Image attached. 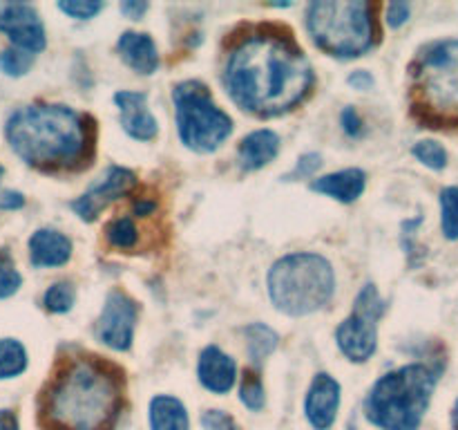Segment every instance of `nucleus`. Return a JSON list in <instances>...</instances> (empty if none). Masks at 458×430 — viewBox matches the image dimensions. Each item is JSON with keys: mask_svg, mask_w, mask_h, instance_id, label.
<instances>
[{"mask_svg": "<svg viewBox=\"0 0 458 430\" xmlns=\"http://www.w3.org/2000/svg\"><path fill=\"white\" fill-rule=\"evenodd\" d=\"M224 85L242 110L277 116L311 92L313 70L289 31L259 27L231 49Z\"/></svg>", "mask_w": 458, "mask_h": 430, "instance_id": "obj_1", "label": "nucleus"}, {"mask_svg": "<svg viewBox=\"0 0 458 430\" xmlns=\"http://www.w3.org/2000/svg\"><path fill=\"white\" fill-rule=\"evenodd\" d=\"M125 403L123 370L97 354L61 358L38 399L45 430H114Z\"/></svg>", "mask_w": 458, "mask_h": 430, "instance_id": "obj_2", "label": "nucleus"}, {"mask_svg": "<svg viewBox=\"0 0 458 430\" xmlns=\"http://www.w3.org/2000/svg\"><path fill=\"white\" fill-rule=\"evenodd\" d=\"M4 134L25 164L45 173L83 168L94 155V121L67 106L18 108L7 119Z\"/></svg>", "mask_w": 458, "mask_h": 430, "instance_id": "obj_3", "label": "nucleus"}, {"mask_svg": "<svg viewBox=\"0 0 458 430\" xmlns=\"http://www.w3.org/2000/svg\"><path fill=\"white\" fill-rule=\"evenodd\" d=\"M411 112L428 128H458V39L437 40L411 63Z\"/></svg>", "mask_w": 458, "mask_h": 430, "instance_id": "obj_4", "label": "nucleus"}, {"mask_svg": "<svg viewBox=\"0 0 458 430\" xmlns=\"http://www.w3.org/2000/svg\"><path fill=\"white\" fill-rule=\"evenodd\" d=\"M437 383L438 372L425 363L380 376L365 399L367 419L383 430H419Z\"/></svg>", "mask_w": 458, "mask_h": 430, "instance_id": "obj_5", "label": "nucleus"}, {"mask_svg": "<svg viewBox=\"0 0 458 430\" xmlns=\"http://www.w3.org/2000/svg\"><path fill=\"white\" fill-rule=\"evenodd\" d=\"M335 273L320 254L298 251L277 260L268 271V294L273 305L289 316H307L331 300Z\"/></svg>", "mask_w": 458, "mask_h": 430, "instance_id": "obj_6", "label": "nucleus"}, {"mask_svg": "<svg viewBox=\"0 0 458 430\" xmlns=\"http://www.w3.org/2000/svg\"><path fill=\"white\" fill-rule=\"evenodd\" d=\"M307 30L322 52L356 58L376 40L374 9L362 0H318L307 9Z\"/></svg>", "mask_w": 458, "mask_h": 430, "instance_id": "obj_7", "label": "nucleus"}, {"mask_svg": "<svg viewBox=\"0 0 458 430\" xmlns=\"http://www.w3.org/2000/svg\"><path fill=\"white\" fill-rule=\"evenodd\" d=\"M179 137L191 150L213 152L231 137L233 119L213 101L201 81H183L173 90Z\"/></svg>", "mask_w": 458, "mask_h": 430, "instance_id": "obj_8", "label": "nucleus"}, {"mask_svg": "<svg viewBox=\"0 0 458 430\" xmlns=\"http://www.w3.org/2000/svg\"><path fill=\"white\" fill-rule=\"evenodd\" d=\"M385 300L376 285H365L353 303V312L335 330L338 348L349 361L365 363L378 348V321L385 314Z\"/></svg>", "mask_w": 458, "mask_h": 430, "instance_id": "obj_9", "label": "nucleus"}, {"mask_svg": "<svg viewBox=\"0 0 458 430\" xmlns=\"http://www.w3.org/2000/svg\"><path fill=\"white\" fill-rule=\"evenodd\" d=\"M137 318V300L121 289L110 291L97 321V339L116 352H125V349L132 348Z\"/></svg>", "mask_w": 458, "mask_h": 430, "instance_id": "obj_10", "label": "nucleus"}, {"mask_svg": "<svg viewBox=\"0 0 458 430\" xmlns=\"http://www.w3.org/2000/svg\"><path fill=\"white\" fill-rule=\"evenodd\" d=\"M134 186H137V175L132 170L110 166L106 175H101V179L88 193H83L79 200L72 202V209L76 211V215L83 222H94L103 209H107L119 197L128 195Z\"/></svg>", "mask_w": 458, "mask_h": 430, "instance_id": "obj_11", "label": "nucleus"}, {"mask_svg": "<svg viewBox=\"0 0 458 430\" xmlns=\"http://www.w3.org/2000/svg\"><path fill=\"white\" fill-rule=\"evenodd\" d=\"M0 31H4L13 47L22 49V52L38 54L47 45L45 25L38 12L25 3L0 4Z\"/></svg>", "mask_w": 458, "mask_h": 430, "instance_id": "obj_12", "label": "nucleus"}, {"mask_svg": "<svg viewBox=\"0 0 458 430\" xmlns=\"http://www.w3.org/2000/svg\"><path fill=\"white\" fill-rule=\"evenodd\" d=\"M340 408V383L327 372H320L313 379L304 401V415L316 430H329L338 417Z\"/></svg>", "mask_w": 458, "mask_h": 430, "instance_id": "obj_13", "label": "nucleus"}, {"mask_svg": "<svg viewBox=\"0 0 458 430\" xmlns=\"http://www.w3.org/2000/svg\"><path fill=\"white\" fill-rule=\"evenodd\" d=\"M114 103L119 106V119L125 133L139 142H150L159 133V124L148 110V94L146 92H130L121 90L114 94Z\"/></svg>", "mask_w": 458, "mask_h": 430, "instance_id": "obj_14", "label": "nucleus"}, {"mask_svg": "<svg viewBox=\"0 0 458 430\" xmlns=\"http://www.w3.org/2000/svg\"><path fill=\"white\" fill-rule=\"evenodd\" d=\"M197 376H199L201 385L215 394H226L235 385L237 379V366L233 357L224 354L217 345H208L204 348L199 357V366H197Z\"/></svg>", "mask_w": 458, "mask_h": 430, "instance_id": "obj_15", "label": "nucleus"}, {"mask_svg": "<svg viewBox=\"0 0 458 430\" xmlns=\"http://www.w3.org/2000/svg\"><path fill=\"white\" fill-rule=\"evenodd\" d=\"M72 258V240L54 228H38L30 237V260L34 267H61Z\"/></svg>", "mask_w": 458, "mask_h": 430, "instance_id": "obj_16", "label": "nucleus"}, {"mask_svg": "<svg viewBox=\"0 0 458 430\" xmlns=\"http://www.w3.org/2000/svg\"><path fill=\"white\" fill-rule=\"evenodd\" d=\"M367 186V175L360 168H344L338 173L325 175V177H318L316 182H311V191L322 193V195H329L334 200L343 202V204H352L358 197L365 193Z\"/></svg>", "mask_w": 458, "mask_h": 430, "instance_id": "obj_17", "label": "nucleus"}, {"mask_svg": "<svg viewBox=\"0 0 458 430\" xmlns=\"http://www.w3.org/2000/svg\"><path fill=\"white\" fill-rule=\"evenodd\" d=\"M121 58L139 74H152L159 67V54H157L155 40L148 34L139 31H123L116 40Z\"/></svg>", "mask_w": 458, "mask_h": 430, "instance_id": "obj_18", "label": "nucleus"}, {"mask_svg": "<svg viewBox=\"0 0 458 430\" xmlns=\"http://www.w3.org/2000/svg\"><path fill=\"white\" fill-rule=\"evenodd\" d=\"M280 152V137L273 130L262 128L246 134L237 150V161L244 170H259L271 164Z\"/></svg>", "mask_w": 458, "mask_h": 430, "instance_id": "obj_19", "label": "nucleus"}, {"mask_svg": "<svg viewBox=\"0 0 458 430\" xmlns=\"http://www.w3.org/2000/svg\"><path fill=\"white\" fill-rule=\"evenodd\" d=\"M150 428L152 430H191L188 412L177 397L157 394L150 401Z\"/></svg>", "mask_w": 458, "mask_h": 430, "instance_id": "obj_20", "label": "nucleus"}, {"mask_svg": "<svg viewBox=\"0 0 458 430\" xmlns=\"http://www.w3.org/2000/svg\"><path fill=\"white\" fill-rule=\"evenodd\" d=\"M246 336V349H249V357L253 363H262L264 358L271 357L273 349L277 348V334L264 322H250L244 327Z\"/></svg>", "mask_w": 458, "mask_h": 430, "instance_id": "obj_21", "label": "nucleus"}, {"mask_svg": "<svg viewBox=\"0 0 458 430\" xmlns=\"http://www.w3.org/2000/svg\"><path fill=\"white\" fill-rule=\"evenodd\" d=\"M27 367V352L21 340L0 339V379H13Z\"/></svg>", "mask_w": 458, "mask_h": 430, "instance_id": "obj_22", "label": "nucleus"}, {"mask_svg": "<svg viewBox=\"0 0 458 430\" xmlns=\"http://www.w3.org/2000/svg\"><path fill=\"white\" fill-rule=\"evenodd\" d=\"M106 240L110 242V246H114V249H134L139 242L137 224L132 222V218H125V215L110 219L106 227Z\"/></svg>", "mask_w": 458, "mask_h": 430, "instance_id": "obj_23", "label": "nucleus"}, {"mask_svg": "<svg viewBox=\"0 0 458 430\" xmlns=\"http://www.w3.org/2000/svg\"><path fill=\"white\" fill-rule=\"evenodd\" d=\"M441 227L447 240H458V186L441 191Z\"/></svg>", "mask_w": 458, "mask_h": 430, "instance_id": "obj_24", "label": "nucleus"}, {"mask_svg": "<svg viewBox=\"0 0 458 430\" xmlns=\"http://www.w3.org/2000/svg\"><path fill=\"white\" fill-rule=\"evenodd\" d=\"M74 300H76V289L72 282H54L43 296V305L47 312L52 314H65L74 307Z\"/></svg>", "mask_w": 458, "mask_h": 430, "instance_id": "obj_25", "label": "nucleus"}, {"mask_svg": "<svg viewBox=\"0 0 458 430\" xmlns=\"http://www.w3.org/2000/svg\"><path fill=\"white\" fill-rule=\"evenodd\" d=\"M240 399L242 403L253 412H259L264 408V401H267V397H264V385L255 370H246L244 376H242Z\"/></svg>", "mask_w": 458, "mask_h": 430, "instance_id": "obj_26", "label": "nucleus"}, {"mask_svg": "<svg viewBox=\"0 0 458 430\" xmlns=\"http://www.w3.org/2000/svg\"><path fill=\"white\" fill-rule=\"evenodd\" d=\"M411 152H414V157L420 164H425L432 170H443L447 166L445 148L438 142H434V139H423V142H419L411 148Z\"/></svg>", "mask_w": 458, "mask_h": 430, "instance_id": "obj_27", "label": "nucleus"}, {"mask_svg": "<svg viewBox=\"0 0 458 430\" xmlns=\"http://www.w3.org/2000/svg\"><path fill=\"white\" fill-rule=\"evenodd\" d=\"M34 65V54L22 52L18 47H9L0 52V70L7 76H22Z\"/></svg>", "mask_w": 458, "mask_h": 430, "instance_id": "obj_28", "label": "nucleus"}, {"mask_svg": "<svg viewBox=\"0 0 458 430\" xmlns=\"http://www.w3.org/2000/svg\"><path fill=\"white\" fill-rule=\"evenodd\" d=\"M22 285V276L18 273L12 255L7 251H0V300L16 294Z\"/></svg>", "mask_w": 458, "mask_h": 430, "instance_id": "obj_29", "label": "nucleus"}, {"mask_svg": "<svg viewBox=\"0 0 458 430\" xmlns=\"http://www.w3.org/2000/svg\"><path fill=\"white\" fill-rule=\"evenodd\" d=\"M58 9L67 16L76 18V21H89V18L101 12L103 3H97V0H67V3H58Z\"/></svg>", "mask_w": 458, "mask_h": 430, "instance_id": "obj_30", "label": "nucleus"}, {"mask_svg": "<svg viewBox=\"0 0 458 430\" xmlns=\"http://www.w3.org/2000/svg\"><path fill=\"white\" fill-rule=\"evenodd\" d=\"M322 166V157L318 155V152H307V155H302L298 159V164H295V168L291 170L289 175H284L286 182H293V179H307V177H313V175L318 173V168Z\"/></svg>", "mask_w": 458, "mask_h": 430, "instance_id": "obj_31", "label": "nucleus"}, {"mask_svg": "<svg viewBox=\"0 0 458 430\" xmlns=\"http://www.w3.org/2000/svg\"><path fill=\"white\" fill-rule=\"evenodd\" d=\"M201 424L206 430H240L237 428L235 419L222 410H208L201 415Z\"/></svg>", "mask_w": 458, "mask_h": 430, "instance_id": "obj_32", "label": "nucleus"}, {"mask_svg": "<svg viewBox=\"0 0 458 430\" xmlns=\"http://www.w3.org/2000/svg\"><path fill=\"white\" fill-rule=\"evenodd\" d=\"M343 128L349 137H360L362 134V121L360 115L356 112V108H344L343 110Z\"/></svg>", "mask_w": 458, "mask_h": 430, "instance_id": "obj_33", "label": "nucleus"}, {"mask_svg": "<svg viewBox=\"0 0 458 430\" xmlns=\"http://www.w3.org/2000/svg\"><path fill=\"white\" fill-rule=\"evenodd\" d=\"M410 21V4L407 3H392L387 7V22L389 27H401Z\"/></svg>", "mask_w": 458, "mask_h": 430, "instance_id": "obj_34", "label": "nucleus"}, {"mask_svg": "<svg viewBox=\"0 0 458 430\" xmlns=\"http://www.w3.org/2000/svg\"><path fill=\"white\" fill-rule=\"evenodd\" d=\"M25 206V195L18 191H0V209L18 211Z\"/></svg>", "mask_w": 458, "mask_h": 430, "instance_id": "obj_35", "label": "nucleus"}, {"mask_svg": "<svg viewBox=\"0 0 458 430\" xmlns=\"http://www.w3.org/2000/svg\"><path fill=\"white\" fill-rule=\"evenodd\" d=\"M347 81H349V85H352L353 90H360V92H365V90L374 88V76H371L367 70L352 72Z\"/></svg>", "mask_w": 458, "mask_h": 430, "instance_id": "obj_36", "label": "nucleus"}, {"mask_svg": "<svg viewBox=\"0 0 458 430\" xmlns=\"http://www.w3.org/2000/svg\"><path fill=\"white\" fill-rule=\"evenodd\" d=\"M148 9V3H139V0H125V3H121V12L125 13L128 18H132V21H137V18H141L143 13H146Z\"/></svg>", "mask_w": 458, "mask_h": 430, "instance_id": "obj_37", "label": "nucleus"}, {"mask_svg": "<svg viewBox=\"0 0 458 430\" xmlns=\"http://www.w3.org/2000/svg\"><path fill=\"white\" fill-rule=\"evenodd\" d=\"M0 430H21L16 415L12 410H0Z\"/></svg>", "mask_w": 458, "mask_h": 430, "instance_id": "obj_38", "label": "nucleus"}, {"mask_svg": "<svg viewBox=\"0 0 458 430\" xmlns=\"http://www.w3.org/2000/svg\"><path fill=\"white\" fill-rule=\"evenodd\" d=\"M132 209H134V213H137V215H150L152 211L157 209V204L152 200H143V197H141V200L134 202Z\"/></svg>", "mask_w": 458, "mask_h": 430, "instance_id": "obj_39", "label": "nucleus"}, {"mask_svg": "<svg viewBox=\"0 0 458 430\" xmlns=\"http://www.w3.org/2000/svg\"><path fill=\"white\" fill-rule=\"evenodd\" d=\"M452 428L458 430V399H456L454 408H452Z\"/></svg>", "mask_w": 458, "mask_h": 430, "instance_id": "obj_40", "label": "nucleus"}, {"mask_svg": "<svg viewBox=\"0 0 458 430\" xmlns=\"http://www.w3.org/2000/svg\"><path fill=\"white\" fill-rule=\"evenodd\" d=\"M3 173H4V168H3V166H0V177H3Z\"/></svg>", "mask_w": 458, "mask_h": 430, "instance_id": "obj_41", "label": "nucleus"}, {"mask_svg": "<svg viewBox=\"0 0 458 430\" xmlns=\"http://www.w3.org/2000/svg\"><path fill=\"white\" fill-rule=\"evenodd\" d=\"M349 430H356V428H349Z\"/></svg>", "mask_w": 458, "mask_h": 430, "instance_id": "obj_42", "label": "nucleus"}]
</instances>
